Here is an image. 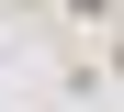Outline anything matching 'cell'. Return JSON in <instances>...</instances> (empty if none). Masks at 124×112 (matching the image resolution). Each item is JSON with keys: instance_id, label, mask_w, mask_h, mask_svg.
I'll list each match as a JSON object with an SVG mask.
<instances>
[{"instance_id": "obj_1", "label": "cell", "mask_w": 124, "mask_h": 112, "mask_svg": "<svg viewBox=\"0 0 124 112\" xmlns=\"http://www.w3.org/2000/svg\"><path fill=\"white\" fill-rule=\"evenodd\" d=\"M68 11H79V22H101V11H113V0H68Z\"/></svg>"}]
</instances>
